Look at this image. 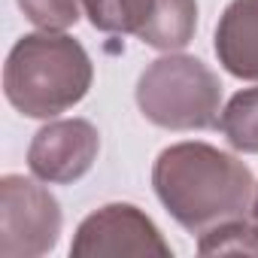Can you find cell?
Segmentation results:
<instances>
[{"label": "cell", "mask_w": 258, "mask_h": 258, "mask_svg": "<svg viewBox=\"0 0 258 258\" xmlns=\"http://www.w3.org/2000/svg\"><path fill=\"white\" fill-rule=\"evenodd\" d=\"M73 258L100 255H173L158 225L134 204H106L82 219L70 243Z\"/></svg>", "instance_id": "8992f818"}, {"label": "cell", "mask_w": 258, "mask_h": 258, "mask_svg": "<svg viewBox=\"0 0 258 258\" xmlns=\"http://www.w3.org/2000/svg\"><path fill=\"white\" fill-rule=\"evenodd\" d=\"M64 213L58 198L22 173L0 179V255L40 258L58 246Z\"/></svg>", "instance_id": "277c9868"}, {"label": "cell", "mask_w": 258, "mask_h": 258, "mask_svg": "<svg viewBox=\"0 0 258 258\" xmlns=\"http://www.w3.org/2000/svg\"><path fill=\"white\" fill-rule=\"evenodd\" d=\"M201 255H222V252H249L258 255V234L252 231L249 219H234L225 225H216L213 231L198 237Z\"/></svg>", "instance_id": "30bf717a"}, {"label": "cell", "mask_w": 258, "mask_h": 258, "mask_svg": "<svg viewBox=\"0 0 258 258\" xmlns=\"http://www.w3.org/2000/svg\"><path fill=\"white\" fill-rule=\"evenodd\" d=\"M82 0H19L25 19L43 31H67L82 16Z\"/></svg>", "instance_id": "8fae6325"}, {"label": "cell", "mask_w": 258, "mask_h": 258, "mask_svg": "<svg viewBox=\"0 0 258 258\" xmlns=\"http://www.w3.org/2000/svg\"><path fill=\"white\" fill-rule=\"evenodd\" d=\"M88 22L103 34H131L140 43L179 52L195 40L198 0H82Z\"/></svg>", "instance_id": "5b68a950"}, {"label": "cell", "mask_w": 258, "mask_h": 258, "mask_svg": "<svg viewBox=\"0 0 258 258\" xmlns=\"http://www.w3.org/2000/svg\"><path fill=\"white\" fill-rule=\"evenodd\" d=\"M219 127L237 152L258 155V85L237 91L225 103L219 115Z\"/></svg>", "instance_id": "9c48e42d"}, {"label": "cell", "mask_w": 258, "mask_h": 258, "mask_svg": "<svg viewBox=\"0 0 258 258\" xmlns=\"http://www.w3.org/2000/svg\"><path fill=\"white\" fill-rule=\"evenodd\" d=\"M100 152V134L85 118H58L43 124L28 146V167L37 179L67 185L82 179Z\"/></svg>", "instance_id": "52a82bcc"}, {"label": "cell", "mask_w": 258, "mask_h": 258, "mask_svg": "<svg viewBox=\"0 0 258 258\" xmlns=\"http://www.w3.org/2000/svg\"><path fill=\"white\" fill-rule=\"evenodd\" d=\"M249 225H252V231L258 234V185H255V198H252V207H249Z\"/></svg>", "instance_id": "7c38bea8"}, {"label": "cell", "mask_w": 258, "mask_h": 258, "mask_svg": "<svg viewBox=\"0 0 258 258\" xmlns=\"http://www.w3.org/2000/svg\"><path fill=\"white\" fill-rule=\"evenodd\" d=\"M219 64L246 82H258V0H231L216 25Z\"/></svg>", "instance_id": "ba28073f"}, {"label": "cell", "mask_w": 258, "mask_h": 258, "mask_svg": "<svg viewBox=\"0 0 258 258\" xmlns=\"http://www.w3.org/2000/svg\"><path fill=\"white\" fill-rule=\"evenodd\" d=\"M94 82V64L64 31L25 34L7 55L4 94L28 118H55L73 109Z\"/></svg>", "instance_id": "7a4b0ae2"}, {"label": "cell", "mask_w": 258, "mask_h": 258, "mask_svg": "<svg viewBox=\"0 0 258 258\" xmlns=\"http://www.w3.org/2000/svg\"><path fill=\"white\" fill-rule=\"evenodd\" d=\"M152 185L164 210L191 234L246 219L255 198L252 170L231 152L201 140L161 149L152 167Z\"/></svg>", "instance_id": "6da1fadb"}, {"label": "cell", "mask_w": 258, "mask_h": 258, "mask_svg": "<svg viewBox=\"0 0 258 258\" xmlns=\"http://www.w3.org/2000/svg\"><path fill=\"white\" fill-rule=\"evenodd\" d=\"M137 106L164 131H210L222 115V82L201 58L170 52L140 73Z\"/></svg>", "instance_id": "3957f363"}]
</instances>
